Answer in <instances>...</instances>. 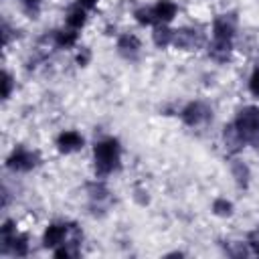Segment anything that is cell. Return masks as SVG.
Segmentation results:
<instances>
[{
	"label": "cell",
	"instance_id": "cell-1",
	"mask_svg": "<svg viewBox=\"0 0 259 259\" xmlns=\"http://www.w3.org/2000/svg\"><path fill=\"white\" fill-rule=\"evenodd\" d=\"M119 156L121 148L115 138H105L95 144L93 148V160H95V170L99 176L111 174L113 170L119 168Z\"/></svg>",
	"mask_w": 259,
	"mask_h": 259
},
{
	"label": "cell",
	"instance_id": "cell-2",
	"mask_svg": "<svg viewBox=\"0 0 259 259\" xmlns=\"http://www.w3.org/2000/svg\"><path fill=\"white\" fill-rule=\"evenodd\" d=\"M36 164H38V154L36 152H30L26 148H16L8 156V160H6V166L10 170H16V172H28Z\"/></svg>",
	"mask_w": 259,
	"mask_h": 259
},
{
	"label": "cell",
	"instance_id": "cell-3",
	"mask_svg": "<svg viewBox=\"0 0 259 259\" xmlns=\"http://www.w3.org/2000/svg\"><path fill=\"white\" fill-rule=\"evenodd\" d=\"M233 123H235V127L241 132V136L245 138V144H247L249 134L259 125V107H255V105L243 107V109L237 113V117H235Z\"/></svg>",
	"mask_w": 259,
	"mask_h": 259
},
{
	"label": "cell",
	"instance_id": "cell-4",
	"mask_svg": "<svg viewBox=\"0 0 259 259\" xmlns=\"http://www.w3.org/2000/svg\"><path fill=\"white\" fill-rule=\"evenodd\" d=\"M182 121L186 123V125H200L202 121H206L208 117H210V109H208V105H204L202 101H192V103H188L184 109H182Z\"/></svg>",
	"mask_w": 259,
	"mask_h": 259
},
{
	"label": "cell",
	"instance_id": "cell-5",
	"mask_svg": "<svg viewBox=\"0 0 259 259\" xmlns=\"http://www.w3.org/2000/svg\"><path fill=\"white\" fill-rule=\"evenodd\" d=\"M235 28H237V16L231 14H219L212 22V36L214 38H225V40H233L235 36Z\"/></svg>",
	"mask_w": 259,
	"mask_h": 259
},
{
	"label": "cell",
	"instance_id": "cell-6",
	"mask_svg": "<svg viewBox=\"0 0 259 259\" xmlns=\"http://www.w3.org/2000/svg\"><path fill=\"white\" fill-rule=\"evenodd\" d=\"M73 225H59V223H53L45 229V235H42V245L47 249H55L59 245H65V239L67 235L71 233Z\"/></svg>",
	"mask_w": 259,
	"mask_h": 259
},
{
	"label": "cell",
	"instance_id": "cell-7",
	"mask_svg": "<svg viewBox=\"0 0 259 259\" xmlns=\"http://www.w3.org/2000/svg\"><path fill=\"white\" fill-rule=\"evenodd\" d=\"M57 148H59V152H63V154L77 152V150L83 148V136H81L79 132H75V130H67V132L59 134V138H57Z\"/></svg>",
	"mask_w": 259,
	"mask_h": 259
},
{
	"label": "cell",
	"instance_id": "cell-8",
	"mask_svg": "<svg viewBox=\"0 0 259 259\" xmlns=\"http://www.w3.org/2000/svg\"><path fill=\"white\" fill-rule=\"evenodd\" d=\"M117 51L125 59H136L140 53V40L134 34H121L117 40Z\"/></svg>",
	"mask_w": 259,
	"mask_h": 259
},
{
	"label": "cell",
	"instance_id": "cell-9",
	"mask_svg": "<svg viewBox=\"0 0 259 259\" xmlns=\"http://www.w3.org/2000/svg\"><path fill=\"white\" fill-rule=\"evenodd\" d=\"M172 42L180 49H194L198 42H200V36L196 30H190V28H182V30H174V38Z\"/></svg>",
	"mask_w": 259,
	"mask_h": 259
},
{
	"label": "cell",
	"instance_id": "cell-10",
	"mask_svg": "<svg viewBox=\"0 0 259 259\" xmlns=\"http://www.w3.org/2000/svg\"><path fill=\"white\" fill-rule=\"evenodd\" d=\"M231 51H233L231 40H225V38H214V40H212V45H210V49H208V55H210L214 61L225 63V61H229Z\"/></svg>",
	"mask_w": 259,
	"mask_h": 259
},
{
	"label": "cell",
	"instance_id": "cell-11",
	"mask_svg": "<svg viewBox=\"0 0 259 259\" xmlns=\"http://www.w3.org/2000/svg\"><path fill=\"white\" fill-rule=\"evenodd\" d=\"M176 12H178V8H176V4H174L172 0H160V2L154 6V14H156L158 22H162V24L170 22V20L176 16Z\"/></svg>",
	"mask_w": 259,
	"mask_h": 259
},
{
	"label": "cell",
	"instance_id": "cell-12",
	"mask_svg": "<svg viewBox=\"0 0 259 259\" xmlns=\"http://www.w3.org/2000/svg\"><path fill=\"white\" fill-rule=\"evenodd\" d=\"M223 138H225V144H227V148H229L231 152L241 150V148H243V144H245V138H243V136H241V132L235 127V123H231V125H227V127H225Z\"/></svg>",
	"mask_w": 259,
	"mask_h": 259
},
{
	"label": "cell",
	"instance_id": "cell-13",
	"mask_svg": "<svg viewBox=\"0 0 259 259\" xmlns=\"http://www.w3.org/2000/svg\"><path fill=\"white\" fill-rule=\"evenodd\" d=\"M67 24H69V28L79 30V28L85 24V8H81L79 4H75L73 8H69V14H67Z\"/></svg>",
	"mask_w": 259,
	"mask_h": 259
},
{
	"label": "cell",
	"instance_id": "cell-14",
	"mask_svg": "<svg viewBox=\"0 0 259 259\" xmlns=\"http://www.w3.org/2000/svg\"><path fill=\"white\" fill-rule=\"evenodd\" d=\"M172 38H174V30H170L166 24H158V26L154 28V42H156L160 49L168 47V45L172 42Z\"/></svg>",
	"mask_w": 259,
	"mask_h": 259
},
{
	"label": "cell",
	"instance_id": "cell-15",
	"mask_svg": "<svg viewBox=\"0 0 259 259\" xmlns=\"http://www.w3.org/2000/svg\"><path fill=\"white\" fill-rule=\"evenodd\" d=\"M77 42V32L75 28H69V30H59L55 32V45L61 47V49H69Z\"/></svg>",
	"mask_w": 259,
	"mask_h": 259
},
{
	"label": "cell",
	"instance_id": "cell-16",
	"mask_svg": "<svg viewBox=\"0 0 259 259\" xmlns=\"http://www.w3.org/2000/svg\"><path fill=\"white\" fill-rule=\"evenodd\" d=\"M16 235V227L12 221H6L2 225V231H0V241H2V253H8V247H10V241L14 239Z\"/></svg>",
	"mask_w": 259,
	"mask_h": 259
},
{
	"label": "cell",
	"instance_id": "cell-17",
	"mask_svg": "<svg viewBox=\"0 0 259 259\" xmlns=\"http://www.w3.org/2000/svg\"><path fill=\"white\" fill-rule=\"evenodd\" d=\"M28 239H26V235H14V239L10 241V247H8V251H12L16 257H24L26 253H28V243H26Z\"/></svg>",
	"mask_w": 259,
	"mask_h": 259
},
{
	"label": "cell",
	"instance_id": "cell-18",
	"mask_svg": "<svg viewBox=\"0 0 259 259\" xmlns=\"http://www.w3.org/2000/svg\"><path fill=\"white\" fill-rule=\"evenodd\" d=\"M134 16H136V20L140 22V24H154V22H158V18H156V14H154V8H138L136 12H134Z\"/></svg>",
	"mask_w": 259,
	"mask_h": 259
},
{
	"label": "cell",
	"instance_id": "cell-19",
	"mask_svg": "<svg viewBox=\"0 0 259 259\" xmlns=\"http://www.w3.org/2000/svg\"><path fill=\"white\" fill-rule=\"evenodd\" d=\"M212 210H214V214H219V217H229V214L233 212V204H231L227 198H217V200L212 202Z\"/></svg>",
	"mask_w": 259,
	"mask_h": 259
},
{
	"label": "cell",
	"instance_id": "cell-20",
	"mask_svg": "<svg viewBox=\"0 0 259 259\" xmlns=\"http://www.w3.org/2000/svg\"><path fill=\"white\" fill-rule=\"evenodd\" d=\"M249 91H251L255 97H259V67L253 71V75H251V79H249Z\"/></svg>",
	"mask_w": 259,
	"mask_h": 259
},
{
	"label": "cell",
	"instance_id": "cell-21",
	"mask_svg": "<svg viewBox=\"0 0 259 259\" xmlns=\"http://www.w3.org/2000/svg\"><path fill=\"white\" fill-rule=\"evenodd\" d=\"M233 170H235V176H237V180H239V184H247V168L245 166H241V164H235L233 166Z\"/></svg>",
	"mask_w": 259,
	"mask_h": 259
},
{
	"label": "cell",
	"instance_id": "cell-22",
	"mask_svg": "<svg viewBox=\"0 0 259 259\" xmlns=\"http://www.w3.org/2000/svg\"><path fill=\"white\" fill-rule=\"evenodd\" d=\"M89 59H91V53H89V49H81V53L77 55V63H79L81 67H85V65L89 63Z\"/></svg>",
	"mask_w": 259,
	"mask_h": 259
},
{
	"label": "cell",
	"instance_id": "cell-23",
	"mask_svg": "<svg viewBox=\"0 0 259 259\" xmlns=\"http://www.w3.org/2000/svg\"><path fill=\"white\" fill-rule=\"evenodd\" d=\"M10 89H12V77H10L8 73H4V93H2L4 99L10 97Z\"/></svg>",
	"mask_w": 259,
	"mask_h": 259
},
{
	"label": "cell",
	"instance_id": "cell-24",
	"mask_svg": "<svg viewBox=\"0 0 259 259\" xmlns=\"http://www.w3.org/2000/svg\"><path fill=\"white\" fill-rule=\"evenodd\" d=\"M247 144H251L253 148H259V125L249 134V138H247Z\"/></svg>",
	"mask_w": 259,
	"mask_h": 259
},
{
	"label": "cell",
	"instance_id": "cell-25",
	"mask_svg": "<svg viewBox=\"0 0 259 259\" xmlns=\"http://www.w3.org/2000/svg\"><path fill=\"white\" fill-rule=\"evenodd\" d=\"M77 4H79L81 8H85V10H89V8H93V6L97 4V0H77Z\"/></svg>",
	"mask_w": 259,
	"mask_h": 259
},
{
	"label": "cell",
	"instance_id": "cell-26",
	"mask_svg": "<svg viewBox=\"0 0 259 259\" xmlns=\"http://www.w3.org/2000/svg\"><path fill=\"white\" fill-rule=\"evenodd\" d=\"M26 4H38V0H26Z\"/></svg>",
	"mask_w": 259,
	"mask_h": 259
}]
</instances>
